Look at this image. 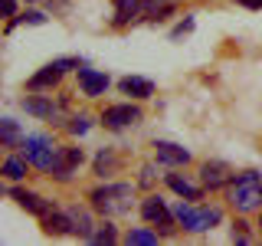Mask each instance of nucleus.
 I'll return each instance as SVG.
<instances>
[{
    "label": "nucleus",
    "instance_id": "obj_1",
    "mask_svg": "<svg viewBox=\"0 0 262 246\" xmlns=\"http://www.w3.org/2000/svg\"><path fill=\"white\" fill-rule=\"evenodd\" d=\"M174 217H177V227L187 230V233H207L223 220V210L216 203H174Z\"/></svg>",
    "mask_w": 262,
    "mask_h": 246
},
{
    "label": "nucleus",
    "instance_id": "obj_2",
    "mask_svg": "<svg viewBox=\"0 0 262 246\" xmlns=\"http://www.w3.org/2000/svg\"><path fill=\"white\" fill-rule=\"evenodd\" d=\"M92 200V210L105 213V217H118V213L131 210V200H135V184H102L89 194Z\"/></svg>",
    "mask_w": 262,
    "mask_h": 246
},
{
    "label": "nucleus",
    "instance_id": "obj_3",
    "mask_svg": "<svg viewBox=\"0 0 262 246\" xmlns=\"http://www.w3.org/2000/svg\"><path fill=\"white\" fill-rule=\"evenodd\" d=\"M229 207L239 210V213H252L262 207V177L256 171H243L229 184Z\"/></svg>",
    "mask_w": 262,
    "mask_h": 246
},
{
    "label": "nucleus",
    "instance_id": "obj_4",
    "mask_svg": "<svg viewBox=\"0 0 262 246\" xmlns=\"http://www.w3.org/2000/svg\"><path fill=\"white\" fill-rule=\"evenodd\" d=\"M20 154L27 158L36 171H53L56 168V161H59V154H62V148L53 141L49 135H23V141H20Z\"/></svg>",
    "mask_w": 262,
    "mask_h": 246
},
{
    "label": "nucleus",
    "instance_id": "obj_5",
    "mask_svg": "<svg viewBox=\"0 0 262 246\" xmlns=\"http://www.w3.org/2000/svg\"><path fill=\"white\" fill-rule=\"evenodd\" d=\"M141 217L151 223L154 230H158L161 236H174L177 233V217H174V210L164 203V197L161 194H147L144 200H141Z\"/></svg>",
    "mask_w": 262,
    "mask_h": 246
},
{
    "label": "nucleus",
    "instance_id": "obj_6",
    "mask_svg": "<svg viewBox=\"0 0 262 246\" xmlns=\"http://www.w3.org/2000/svg\"><path fill=\"white\" fill-rule=\"evenodd\" d=\"M79 66H82V63L76 59V56H62V59L46 63L39 72H33V76L27 79V92H46V89H53L69 69H79Z\"/></svg>",
    "mask_w": 262,
    "mask_h": 246
},
{
    "label": "nucleus",
    "instance_id": "obj_7",
    "mask_svg": "<svg viewBox=\"0 0 262 246\" xmlns=\"http://www.w3.org/2000/svg\"><path fill=\"white\" fill-rule=\"evenodd\" d=\"M144 112L131 102H118V105H108L102 112V125L112 128V131H121V128H131V125H141Z\"/></svg>",
    "mask_w": 262,
    "mask_h": 246
},
{
    "label": "nucleus",
    "instance_id": "obj_8",
    "mask_svg": "<svg viewBox=\"0 0 262 246\" xmlns=\"http://www.w3.org/2000/svg\"><path fill=\"white\" fill-rule=\"evenodd\" d=\"M236 180V171L229 168L226 161H203L200 168V184L207 191H220V187H229Z\"/></svg>",
    "mask_w": 262,
    "mask_h": 246
},
{
    "label": "nucleus",
    "instance_id": "obj_9",
    "mask_svg": "<svg viewBox=\"0 0 262 246\" xmlns=\"http://www.w3.org/2000/svg\"><path fill=\"white\" fill-rule=\"evenodd\" d=\"M151 0H115V16L112 23L115 27H131L138 23L141 16H151Z\"/></svg>",
    "mask_w": 262,
    "mask_h": 246
},
{
    "label": "nucleus",
    "instance_id": "obj_10",
    "mask_svg": "<svg viewBox=\"0 0 262 246\" xmlns=\"http://www.w3.org/2000/svg\"><path fill=\"white\" fill-rule=\"evenodd\" d=\"M10 197L16 200V207L27 210V213H33V217H46V213H53V210H56V203H53V200H46V197H43V194H36V191H27V187H13Z\"/></svg>",
    "mask_w": 262,
    "mask_h": 246
},
{
    "label": "nucleus",
    "instance_id": "obj_11",
    "mask_svg": "<svg viewBox=\"0 0 262 246\" xmlns=\"http://www.w3.org/2000/svg\"><path fill=\"white\" fill-rule=\"evenodd\" d=\"M76 72H79V89H82V95H89V98H98V95H105V89L112 86L108 72L89 69V66H79Z\"/></svg>",
    "mask_w": 262,
    "mask_h": 246
},
{
    "label": "nucleus",
    "instance_id": "obj_12",
    "mask_svg": "<svg viewBox=\"0 0 262 246\" xmlns=\"http://www.w3.org/2000/svg\"><path fill=\"white\" fill-rule=\"evenodd\" d=\"M20 105L33 115V118H39V121H53L56 115H59V105L53 102V95H39V92H33V95L23 98Z\"/></svg>",
    "mask_w": 262,
    "mask_h": 246
},
{
    "label": "nucleus",
    "instance_id": "obj_13",
    "mask_svg": "<svg viewBox=\"0 0 262 246\" xmlns=\"http://www.w3.org/2000/svg\"><path fill=\"white\" fill-rule=\"evenodd\" d=\"M154 158L161 164H167V168H184V164L190 161V151L174 145V141H154Z\"/></svg>",
    "mask_w": 262,
    "mask_h": 246
},
{
    "label": "nucleus",
    "instance_id": "obj_14",
    "mask_svg": "<svg viewBox=\"0 0 262 246\" xmlns=\"http://www.w3.org/2000/svg\"><path fill=\"white\" fill-rule=\"evenodd\" d=\"M85 161V154H82V148H62V154H59V161H56V168L49 171L56 180H69L72 174H76V168Z\"/></svg>",
    "mask_w": 262,
    "mask_h": 246
},
{
    "label": "nucleus",
    "instance_id": "obj_15",
    "mask_svg": "<svg viewBox=\"0 0 262 246\" xmlns=\"http://www.w3.org/2000/svg\"><path fill=\"white\" fill-rule=\"evenodd\" d=\"M66 213H69V220H72V233L82 236V240H92V233H95V227H98V223L92 220L89 207H79V203H76V207H69Z\"/></svg>",
    "mask_w": 262,
    "mask_h": 246
},
{
    "label": "nucleus",
    "instance_id": "obj_16",
    "mask_svg": "<svg viewBox=\"0 0 262 246\" xmlns=\"http://www.w3.org/2000/svg\"><path fill=\"white\" fill-rule=\"evenodd\" d=\"M118 89L125 95H131V98H151L154 95V82L144 79V76H125L118 82Z\"/></svg>",
    "mask_w": 262,
    "mask_h": 246
},
{
    "label": "nucleus",
    "instance_id": "obj_17",
    "mask_svg": "<svg viewBox=\"0 0 262 246\" xmlns=\"http://www.w3.org/2000/svg\"><path fill=\"white\" fill-rule=\"evenodd\" d=\"M167 187L177 197H184V200H200V197H203V187L200 184H190L184 174H167Z\"/></svg>",
    "mask_w": 262,
    "mask_h": 246
},
{
    "label": "nucleus",
    "instance_id": "obj_18",
    "mask_svg": "<svg viewBox=\"0 0 262 246\" xmlns=\"http://www.w3.org/2000/svg\"><path fill=\"white\" fill-rule=\"evenodd\" d=\"M39 223H43V230H46L49 236L72 233V220H69V213H59V210H53V213H46V217H39Z\"/></svg>",
    "mask_w": 262,
    "mask_h": 246
},
{
    "label": "nucleus",
    "instance_id": "obj_19",
    "mask_svg": "<svg viewBox=\"0 0 262 246\" xmlns=\"http://www.w3.org/2000/svg\"><path fill=\"white\" fill-rule=\"evenodd\" d=\"M23 131L13 118H0V148H20Z\"/></svg>",
    "mask_w": 262,
    "mask_h": 246
},
{
    "label": "nucleus",
    "instance_id": "obj_20",
    "mask_svg": "<svg viewBox=\"0 0 262 246\" xmlns=\"http://www.w3.org/2000/svg\"><path fill=\"white\" fill-rule=\"evenodd\" d=\"M27 158H23V154H13V158H7L4 164H0V174H4L7 180H23L27 177Z\"/></svg>",
    "mask_w": 262,
    "mask_h": 246
},
{
    "label": "nucleus",
    "instance_id": "obj_21",
    "mask_svg": "<svg viewBox=\"0 0 262 246\" xmlns=\"http://www.w3.org/2000/svg\"><path fill=\"white\" fill-rule=\"evenodd\" d=\"M115 171H118V154H115L112 148H102L98 158H95V174L98 177H108V174H115Z\"/></svg>",
    "mask_w": 262,
    "mask_h": 246
},
{
    "label": "nucleus",
    "instance_id": "obj_22",
    "mask_svg": "<svg viewBox=\"0 0 262 246\" xmlns=\"http://www.w3.org/2000/svg\"><path fill=\"white\" fill-rule=\"evenodd\" d=\"M158 240H161L158 230H141V227H138V230H128V233H125L128 246H154Z\"/></svg>",
    "mask_w": 262,
    "mask_h": 246
},
{
    "label": "nucleus",
    "instance_id": "obj_23",
    "mask_svg": "<svg viewBox=\"0 0 262 246\" xmlns=\"http://www.w3.org/2000/svg\"><path fill=\"white\" fill-rule=\"evenodd\" d=\"M92 243H118V230H115L112 220H105V223H98V227H95Z\"/></svg>",
    "mask_w": 262,
    "mask_h": 246
},
{
    "label": "nucleus",
    "instance_id": "obj_24",
    "mask_svg": "<svg viewBox=\"0 0 262 246\" xmlns=\"http://www.w3.org/2000/svg\"><path fill=\"white\" fill-rule=\"evenodd\" d=\"M46 20H49L46 13H39V10H27L23 16H13V20H10V30H13V27H20V23H30V27H43Z\"/></svg>",
    "mask_w": 262,
    "mask_h": 246
},
{
    "label": "nucleus",
    "instance_id": "obj_25",
    "mask_svg": "<svg viewBox=\"0 0 262 246\" xmlns=\"http://www.w3.org/2000/svg\"><path fill=\"white\" fill-rule=\"evenodd\" d=\"M66 128H69V135H85V131L92 128V118H89V115H72Z\"/></svg>",
    "mask_w": 262,
    "mask_h": 246
},
{
    "label": "nucleus",
    "instance_id": "obj_26",
    "mask_svg": "<svg viewBox=\"0 0 262 246\" xmlns=\"http://www.w3.org/2000/svg\"><path fill=\"white\" fill-rule=\"evenodd\" d=\"M193 27H196V23H193V16H187V20H180L177 27L170 30V39H180V36H187V33H193Z\"/></svg>",
    "mask_w": 262,
    "mask_h": 246
},
{
    "label": "nucleus",
    "instance_id": "obj_27",
    "mask_svg": "<svg viewBox=\"0 0 262 246\" xmlns=\"http://www.w3.org/2000/svg\"><path fill=\"white\" fill-rule=\"evenodd\" d=\"M249 223H243V220H236L233 223V240L236 243H252V236H249V230H246Z\"/></svg>",
    "mask_w": 262,
    "mask_h": 246
},
{
    "label": "nucleus",
    "instance_id": "obj_28",
    "mask_svg": "<svg viewBox=\"0 0 262 246\" xmlns=\"http://www.w3.org/2000/svg\"><path fill=\"white\" fill-rule=\"evenodd\" d=\"M0 16H4V20H13L16 16V0H0Z\"/></svg>",
    "mask_w": 262,
    "mask_h": 246
},
{
    "label": "nucleus",
    "instance_id": "obj_29",
    "mask_svg": "<svg viewBox=\"0 0 262 246\" xmlns=\"http://www.w3.org/2000/svg\"><path fill=\"white\" fill-rule=\"evenodd\" d=\"M151 180H154V168L147 164V168H141V184H151Z\"/></svg>",
    "mask_w": 262,
    "mask_h": 246
},
{
    "label": "nucleus",
    "instance_id": "obj_30",
    "mask_svg": "<svg viewBox=\"0 0 262 246\" xmlns=\"http://www.w3.org/2000/svg\"><path fill=\"white\" fill-rule=\"evenodd\" d=\"M246 10H262V0H239Z\"/></svg>",
    "mask_w": 262,
    "mask_h": 246
},
{
    "label": "nucleus",
    "instance_id": "obj_31",
    "mask_svg": "<svg viewBox=\"0 0 262 246\" xmlns=\"http://www.w3.org/2000/svg\"><path fill=\"white\" fill-rule=\"evenodd\" d=\"M259 230H262V207H259Z\"/></svg>",
    "mask_w": 262,
    "mask_h": 246
},
{
    "label": "nucleus",
    "instance_id": "obj_32",
    "mask_svg": "<svg viewBox=\"0 0 262 246\" xmlns=\"http://www.w3.org/2000/svg\"><path fill=\"white\" fill-rule=\"evenodd\" d=\"M0 194H4V184H0Z\"/></svg>",
    "mask_w": 262,
    "mask_h": 246
},
{
    "label": "nucleus",
    "instance_id": "obj_33",
    "mask_svg": "<svg viewBox=\"0 0 262 246\" xmlns=\"http://www.w3.org/2000/svg\"><path fill=\"white\" fill-rule=\"evenodd\" d=\"M27 4H36V0H27Z\"/></svg>",
    "mask_w": 262,
    "mask_h": 246
}]
</instances>
